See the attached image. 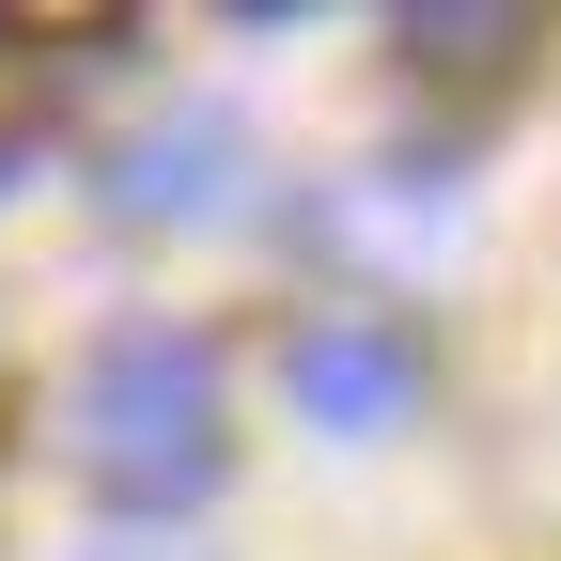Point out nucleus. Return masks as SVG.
<instances>
[{"instance_id":"4","label":"nucleus","mask_w":561,"mask_h":561,"mask_svg":"<svg viewBox=\"0 0 561 561\" xmlns=\"http://www.w3.org/2000/svg\"><path fill=\"white\" fill-rule=\"evenodd\" d=\"M390 47L437 62V79H500V62L530 47V16H515V0H500V16H483V0H421V16H390Z\"/></svg>"},{"instance_id":"1","label":"nucleus","mask_w":561,"mask_h":561,"mask_svg":"<svg viewBox=\"0 0 561 561\" xmlns=\"http://www.w3.org/2000/svg\"><path fill=\"white\" fill-rule=\"evenodd\" d=\"M62 437H79V483L110 515H187V500H219V343L172 328V312H125L79 390H62Z\"/></svg>"},{"instance_id":"5","label":"nucleus","mask_w":561,"mask_h":561,"mask_svg":"<svg viewBox=\"0 0 561 561\" xmlns=\"http://www.w3.org/2000/svg\"><path fill=\"white\" fill-rule=\"evenodd\" d=\"M110 561H172V546H110Z\"/></svg>"},{"instance_id":"2","label":"nucleus","mask_w":561,"mask_h":561,"mask_svg":"<svg viewBox=\"0 0 561 561\" xmlns=\"http://www.w3.org/2000/svg\"><path fill=\"white\" fill-rule=\"evenodd\" d=\"M280 390H297V421H328V437H390L421 405V343L390 312H312L280 343Z\"/></svg>"},{"instance_id":"3","label":"nucleus","mask_w":561,"mask_h":561,"mask_svg":"<svg viewBox=\"0 0 561 561\" xmlns=\"http://www.w3.org/2000/svg\"><path fill=\"white\" fill-rule=\"evenodd\" d=\"M234 157H250V125H234V110H172L157 140H125L110 219H219V203H234Z\"/></svg>"},{"instance_id":"6","label":"nucleus","mask_w":561,"mask_h":561,"mask_svg":"<svg viewBox=\"0 0 561 561\" xmlns=\"http://www.w3.org/2000/svg\"><path fill=\"white\" fill-rule=\"evenodd\" d=\"M0 187H16V157H0Z\"/></svg>"}]
</instances>
